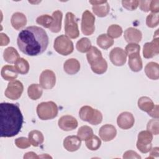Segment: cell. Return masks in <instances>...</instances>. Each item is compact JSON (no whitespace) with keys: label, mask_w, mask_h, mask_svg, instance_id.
I'll return each instance as SVG.
<instances>
[{"label":"cell","mask_w":159,"mask_h":159,"mask_svg":"<svg viewBox=\"0 0 159 159\" xmlns=\"http://www.w3.org/2000/svg\"><path fill=\"white\" fill-rule=\"evenodd\" d=\"M11 23L13 28L18 30L26 25L27 18L23 13L17 12L12 14L11 19Z\"/></svg>","instance_id":"obj_18"},{"label":"cell","mask_w":159,"mask_h":159,"mask_svg":"<svg viewBox=\"0 0 159 159\" xmlns=\"http://www.w3.org/2000/svg\"><path fill=\"white\" fill-rule=\"evenodd\" d=\"M76 48L77 50L81 53L87 52L91 48V42L86 37L81 38L77 42Z\"/></svg>","instance_id":"obj_33"},{"label":"cell","mask_w":159,"mask_h":159,"mask_svg":"<svg viewBox=\"0 0 159 159\" xmlns=\"http://www.w3.org/2000/svg\"><path fill=\"white\" fill-rule=\"evenodd\" d=\"M145 73L147 76L153 80L159 78V65L155 62H149L145 67Z\"/></svg>","instance_id":"obj_20"},{"label":"cell","mask_w":159,"mask_h":159,"mask_svg":"<svg viewBox=\"0 0 159 159\" xmlns=\"http://www.w3.org/2000/svg\"><path fill=\"white\" fill-rule=\"evenodd\" d=\"M93 12L98 17H103L106 16L109 12L110 7L107 1H103L100 4L93 5Z\"/></svg>","instance_id":"obj_22"},{"label":"cell","mask_w":159,"mask_h":159,"mask_svg":"<svg viewBox=\"0 0 159 159\" xmlns=\"http://www.w3.org/2000/svg\"><path fill=\"white\" fill-rule=\"evenodd\" d=\"M39 158V157L37 156L36 153L33 152H27L24 156V158Z\"/></svg>","instance_id":"obj_50"},{"label":"cell","mask_w":159,"mask_h":159,"mask_svg":"<svg viewBox=\"0 0 159 159\" xmlns=\"http://www.w3.org/2000/svg\"><path fill=\"white\" fill-rule=\"evenodd\" d=\"M95 17L88 10H86L82 14L81 29L85 35H92L95 30Z\"/></svg>","instance_id":"obj_7"},{"label":"cell","mask_w":159,"mask_h":159,"mask_svg":"<svg viewBox=\"0 0 159 159\" xmlns=\"http://www.w3.org/2000/svg\"><path fill=\"white\" fill-rule=\"evenodd\" d=\"M17 44L19 49L29 56H37L43 53L48 45L46 31L38 26H29L18 35Z\"/></svg>","instance_id":"obj_1"},{"label":"cell","mask_w":159,"mask_h":159,"mask_svg":"<svg viewBox=\"0 0 159 159\" xmlns=\"http://www.w3.org/2000/svg\"><path fill=\"white\" fill-rule=\"evenodd\" d=\"M124 37L129 43H137L141 41L142 34L140 30L134 27L127 28L124 34Z\"/></svg>","instance_id":"obj_15"},{"label":"cell","mask_w":159,"mask_h":159,"mask_svg":"<svg viewBox=\"0 0 159 159\" xmlns=\"http://www.w3.org/2000/svg\"><path fill=\"white\" fill-rule=\"evenodd\" d=\"M107 35L111 39H116L120 37L122 34V27L117 24H112L107 29Z\"/></svg>","instance_id":"obj_37"},{"label":"cell","mask_w":159,"mask_h":159,"mask_svg":"<svg viewBox=\"0 0 159 159\" xmlns=\"http://www.w3.org/2000/svg\"><path fill=\"white\" fill-rule=\"evenodd\" d=\"M159 53V39L158 36L153 37L150 42L144 44L143 48V55L145 58H152Z\"/></svg>","instance_id":"obj_10"},{"label":"cell","mask_w":159,"mask_h":159,"mask_svg":"<svg viewBox=\"0 0 159 159\" xmlns=\"http://www.w3.org/2000/svg\"><path fill=\"white\" fill-rule=\"evenodd\" d=\"M43 93L42 88L40 84H32L27 89V94L29 97L32 100H37L39 99Z\"/></svg>","instance_id":"obj_28"},{"label":"cell","mask_w":159,"mask_h":159,"mask_svg":"<svg viewBox=\"0 0 159 159\" xmlns=\"http://www.w3.org/2000/svg\"><path fill=\"white\" fill-rule=\"evenodd\" d=\"M101 145V141L96 135H93L89 139L86 140V147L92 151L97 150Z\"/></svg>","instance_id":"obj_35"},{"label":"cell","mask_w":159,"mask_h":159,"mask_svg":"<svg viewBox=\"0 0 159 159\" xmlns=\"http://www.w3.org/2000/svg\"><path fill=\"white\" fill-rule=\"evenodd\" d=\"M0 45L1 46H6L9 43V39L6 34L1 33L0 34Z\"/></svg>","instance_id":"obj_47"},{"label":"cell","mask_w":159,"mask_h":159,"mask_svg":"<svg viewBox=\"0 0 159 159\" xmlns=\"http://www.w3.org/2000/svg\"><path fill=\"white\" fill-rule=\"evenodd\" d=\"M0 119L1 137H12L20 131L24 119L18 105L1 102L0 104Z\"/></svg>","instance_id":"obj_2"},{"label":"cell","mask_w":159,"mask_h":159,"mask_svg":"<svg viewBox=\"0 0 159 159\" xmlns=\"http://www.w3.org/2000/svg\"><path fill=\"white\" fill-rule=\"evenodd\" d=\"M81 145V140L76 135L67 136L63 140V147L68 152L78 150Z\"/></svg>","instance_id":"obj_16"},{"label":"cell","mask_w":159,"mask_h":159,"mask_svg":"<svg viewBox=\"0 0 159 159\" xmlns=\"http://www.w3.org/2000/svg\"><path fill=\"white\" fill-rule=\"evenodd\" d=\"M139 4V1H122V6L129 11L135 10Z\"/></svg>","instance_id":"obj_42"},{"label":"cell","mask_w":159,"mask_h":159,"mask_svg":"<svg viewBox=\"0 0 159 159\" xmlns=\"http://www.w3.org/2000/svg\"><path fill=\"white\" fill-rule=\"evenodd\" d=\"M29 140L34 147H38L43 143L44 137L42 133L37 130H34L29 133Z\"/></svg>","instance_id":"obj_26"},{"label":"cell","mask_w":159,"mask_h":159,"mask_svg":"<svg viewBox=\"0 0 159 159\" xmlns=\"http://www.w3.org/2000/svg\"><path fill=\"white\" fill-rule=\"evenodd\" d=\"M86 58L88 62L91 65L95 61L102 58V56L101 51L98 48L96 47H91L86 54Z\"/></svg>","instance_id":"obj_32"},{"label":"cell","mask_w":159,"mask_h":159,"mask_svg":"<svg viewBox=\"0 0 159 159\" xmlns=\"http://www.w3.org/2000/svg\"><path fill=\"white\" fill-rule=\"evenodd\" d=\"M151 152L150 154V156L148 158H158V154H159V151H158V147H154L150 150Z\"/></svg>","instance_id":"obj_49"},{"label":"cell","mask_w":159,"mask_h":159,"mask_svg":"<svg viewBox=\"0 0 159 159\" xmlns=\"http://www.w3.org/2000/svg\"><path fill=\"white\" fill-rule=\"evenodd\" d=\"M150 11L152 13H158L159 12V1L154 0L151 1L150 4Z\"/></svg>","instance_id":"obj_45"},{"label":"cell","mask_w":159,"mask_h":159,"mask_svg":"<svg viewBox=\"0 0 159 159\" xmlns=\"http://www.w3.org/2000/svg\"><path fill=\"white\" fill-rule=\"evenodd\" d=\"M125 53L129 56L132 54L140 53V46L137 43H129L125 48Z\"/></svg>","instance_id":"obj_40"},{"label":"cell","mask_w":159,"mask_h":159,"mask_svg":"<svg viewBox=\"0 0 159 159\" xmlns=\"http://www.w3.org/2000/svg\"><path fill=\"white\" fill-rule=\"evenodd\" d=\"M152 134L148 130H143L140 132L138 134V140L136 144L137 148L143 153H147L150 152L152 147Z\"/></svg>","instance_id":"obj_6"},{"label":"cell","mask_w":159,"mask_h":159,"mask_svg":"<svg viewBox=\"0 0 159 159\" xmlns=\"http://www.w3.org/2000/svg\"><path fill=\"white\" fill-rule=\"evenodd\" d=\"M14 66L17 71L21 75H25L29 71V64L24 58L19 57L14 63Z\"/></svg>","instance_id":"obj_31"},{"label":"cell","mask_w":159,"mask_h":159,"mask_svg":"<svg viewBox=\"0 0 159 159\" xmlns=\"http://www.w3.org/2000/svg\"><path fill=\"white\" fill-rule=\"evenodd\" d=\"M39 83L41 87L45 89L53 88L56 83L55 73L50 70H43L40 75Z\"/></svg>","instance_id":"obj_9"},{"label":"cell","mask_w":159,"mask_h":159,"mask_svg":"<svg viewBox=\"0 0 159 159\" xmlns=\"http://www.w3.org/2000/svg\"><path fill=\"white\" fill-rule=\"evenodd\" d=\"M102 120V113L97 110H94V114L92 118V119L89 122V123L91 125H98L99 124Z\"/></svg>","instance_id":"obj_43"},{"label":"cell","mask_w":159,"mask_h":159,"mask_svg":"<svg viewBox=\"0 0 159 159\" xmlns=\"http://www.w3.org/2000/svg\"><path fill=\"white\" fill-rule=\"evenodd\" d=\"M159 16L158 13H150L146 18V24L148 27L154 28L158 25Z\"/></svg>","instance_id":"obj_38"},{"label":"cell","mask_w":159,"mask_h":159,"mask_svg":"<svg viewBox=\"0 0 159 159\" xmlns=\"http://www.w3.org/2000/svg\"><path fill=\"white\" fill-rule=\"evenodd\" d=\"M58 112V107L53 101L42 102L37 106V116L43 120L54 119L57 116Z\"/></svg>","instance_id":"obj_3"},{"label":"cell","mask_w":159,"mask_h":159,"mask_svg":"<svg viewBox=\"0 0 159 159\" xmlns=\"http://www.w3.org/2000/svg\"><path fill=\"white\" fill-rule=\"evenodd\" d=\"M159 121L158 119H151L148 121L147 126V130H148L150 133L154 135H158L159 133V128H158Z\"/></svg>","instance_id":"obj_39"},{"label":"cell","mask_w":159,"mask_h":159,"mask_svg":"<svg viewBox=\"0 0 159 159\" xmlns=\"http://www.w3.org/2000/svg\"><path fill=\"white\" fill-rule=\"evenodd\" d=\"M129 66L134 72L140 71L142 69V61L140 53L129 55Z\"/></svg>","instance_id":"obj_21"},{"label":"cell","mask_w":159,"mask_h":159,"mask_svg":"<svg viewBox=\"0 0 159 159\" xmlns=\"http://www.w3.org/2000/svg\"><path fill=\"white\" fill-rule=\"evenodd\" d=\"M151 1H140V8L142 11L147 12L150 11V4Z\"/></svg>","instance_id":"obj_46"},{"label":"cell","mask_w":159,"mask_h":159,"mask_svg":"<svg viewBox=\"0 0 159 159\" xmlns=\"http://www.w3.org/2000/svg\"><path fill=\"white\" fill-rule=\"evenodd\" d=\"M91 69L94 73L98 75L104 73L107 69V63L106 60L103 57L101 58L91 65Z\"/></svg>","instance_id":"obj_27"},{"label":"cell","mask_w":159,"mask_h":159,"mask_svg":"<svg viewBox=\"0 0 159 159\" xmlns=\"http://www.w3.org/2000/svg\"><path fill=\"white\" fill-rule=\"evenodd\" d=\"M148 114L155 119H158V106L155 105L153 109L148 113Z\"/></svg>","instance_id":"obj_48"},{"label":"cell","mask_w":159,"mask_h":159,"mask_svg":"<svg viewBox=\"0 0 159 159\" xmlns=\"http://www.w3.org/2000/svg\"><path fill=\"white\" fill-rule=\"evenodd\" d=\"M24 90L22 83L18 80L10 81L5 90L6 97L12 100H17L20 98Z\"/></svg>","instance_id":"obj_8"},{"label":"cell","mask_w":159,"mask_h":159,"mask_svg":"<svg viewBox=\"0 0 159 159\" xmlns=\"http://www.w3.org/2000/svg\"><path fill=\"white\" fill-rule=\"evenodd\" d=\"M3 58L4 60L9 63H14L19 58V54L12 47L6 48L3 52Z\"/></svg>","instance_id":"obj_25"},{"label":"cell","mask_w":159,"mask_h":159,"mask_svg":"<svg viewBox=\"0 0 159 159\" xmlns=\"http://www.w3.org/2000/svg\"><path fill=\"white\" fill-rule=\"evenodd\" d=\"M15 144L19 148H27L29 147L31 145L29 139H27L25 137H19L15 140Z\"/></svg>","instance_id":"obj_41"},{"label":"cell","mask_w":159,"mask_h":159,"mask_svg":"<svg viewBox=\"0 0 159 159\" xmlns=\"http://www.w3.org/2000/svg\"><path fill=\"white\" fill-rule=\"evenodd\" d=\"M53 17L48 14H43L39 16L36 19L37 24L43 26L45 28L49 29L53 23Z\"/></svg>","instance_id":"obj_36"},{"label":"cell","mask_w":159,"mask_h":159,"mask_svg":"<svg viewBox=\"0 0 159 159\" xmlns=\"http://www.w3.org/2000/svg\"><path fill=\"white\" fill-rule=\"evenodd\" d=\"M53 48L59 54L66 56L73 52L74 47L72 41L65 35L58 36L54 40Z\"/></svg>","instance_id":"obj_4"},{"label":"cell","mask_w":159,"mask_h":159,"mask_svg":"<svg viewBox=\"0 0 159 159\" xmlns=\"http://www.w3.org/2000/svg\"><path fill=\"white\" fill-rule=\"evenodd\" d=\"M63 69L68 75H75L80 70V63L76 58H70L63 64Z\"/></svg>","instance_id":"obj_17"},{"label":"cell","mask_w":159,"mask_h":159,"mask_svg":"<svg viewBox=\"0 0 159 159\" xmlns=\"http://www.w3.org/2000/svg\"><path fill=\"white\" fill-rule=\"evenodd\" d=\"M123 158L125 159H128V158H137L140 159L141 158V157L138 155V153L133 150H128L126 151L123 155Z\"/></svg>","instance_id":"obj_44"},{"label":"cell","mask_w":159,"mask_h":159,"mask_svg":"<svg viewBox=\"0 0 159 159\" xmlns=\"http://www.w3.org/2000/svg\"><path fill=\"white\" fill-rule=\"evenodd\" d=\"M17 71L15 68L12 65H7L4 66L1 71V76L6 81H12L17 78Z\"/></svg>","instance_id":"obj_19"},{"label":"cell","mask_w":159,"mask_h":159,"mask_svg":"<svg viewBox=\"0 0 159 159\" xmlns=\"http://www.w3.org/2000/svg\"><path fill=\"white\" fill-rule=\"evenodd\" d=\"M78 137L81 140H86L93 135V129L88 125H83L80 127L77 132Z\"/></svg>","instance_id":"obj_34"},{"label":"cell","mask_w":159,"mask_h":159,"mask_svg":"<svg viewBox=\"0 0 159 159\" xmlns=\"http://www.w3.org/2000/svg\"><path fill=\"white\" fill-rule=\"evenodd\" d=\"M58 125L62 130L71 131L78 127V121L72 116L65 115L59 119Z\"/></svg>","instance_id":"obj_13"},{"label":"cell","mask_w":159,"mask_h":159,"mask_svg":"<svg viewBox=\"0 0 159 159\" xmlns=\"http://www.w3.org/2000/svg\"><path fill=\"white\" fill-rule=\"evenodd\" d=\"M65 32L71 39H76L80 35L78 24L75 16L71 12H68L65 16Z\"/></svg>","instance_id":"obj_5"},{"label":"cell","mask_w":159,"mask_h":159,"mask_svg":"<svg viewBox=\"0 0 159 159\" xmlns=\"http://www.w3.org/2000/svg\"><path fill=\"white\" fill-rule=\"evenodd\" d=\"M109 58L112 64L117 66H120L125 63L127 54L122 48L115 47L110 52Z\"/></svg>","instance_id":"obj_11"},{"label":"cell","mask_w":159,"mask_h":159,"mask_svg":"<svg viewBox=\"0 0 159 159\" xmlns=\"http://www.w3.org/2000/svg\"><path fill=\"white\" fill-rule=\"evenodd\" d=\"M137 104L140 110L147 113L150 112L155 106L153 101L147 96L140 97L138 100Z\"/></svg>","instance_id":"obj_24"},{"label":"cell","mask_w":159,"mask_h":159,"mask_svg":"<svg viewBox=\"0 0 159 159\" xmlns=\"http://www.w3.org/2000/svg\"><path fill=\"white\" fill-rule=\"evenodd\" d=\"M94 109L89 106H84L81 107L79 111L80 118L86 122H89L94 114Z\"/></svg>","instance_id":"obj_30"},{"label":"cell","mask_w":159,"mask_h":159,"mask_svg":"<svg viewBox=\"0 0 159 159\" xmlns=\"http://www.w3.org/2000/svg\"><path fill=\"white\" fill-rule=\"evenodd\" d=\"M135 119L133 114L129 112H123L119 115L117 119V125L122 129L127 130L133 127Z\"/></svg>","instance_id":"obj_12"},{"label":"cell","mask_w":159,"mask_h":159,"mask_svg":"<svg viewBox=\"0 0 159 159\" xmlns=\"http://www.w3.org/2000/svg\"><path fill=\"white\" fill-rule=\"evenodd\" d=\"M117 134L116 127L111 124H105L101 127L99 130V135L101 139L104 142H109L114 139Z\"/></svg>","instance_id":"obj_14"},{"label":"cell","mask_w":159,"mask_h":159,"mask_svg":"<svg viewBox=\"0 0 159 159\" xmlns=\"http://www.w3.org/2000/svg\"><path fill=\"white\" fill-rule=\"evenodd\" d=\"M98 45L104 50L108 49L109 47L113 45L114 40L107 35V34H102L99 35L96 40Z\"/></svg>","instance_id":"obj_29"},{"label":"cell","mask_w":159,"mask_h":159,"mask_svg":"<svg viewBox=\"0 0 159 159\" xmlns=\"http://www.w3.org/2000/svg\"><path fill=\"white\" fill-rule=\"evenodd\" d=\"M63 14L61 11L57 10L53 12L52 17H53V23L51 27L49 28L51 32L53 33H58L60 31L61 29V20H62Z\"/></svg>","instance_id":"obj_23"}]
</instances>
